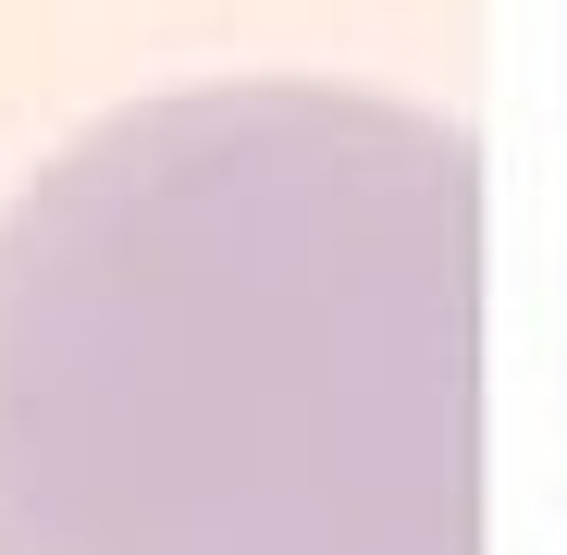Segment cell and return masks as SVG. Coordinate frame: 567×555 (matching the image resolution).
<instances>
[{"mask_svg": "<svg viewBox=\"0 0 567 555\" xmlns=\"http://www.w3.org/2000/svg\"><path fill=\"white\" fill-rule=\"evenodd\" d=\"M0 555H482V136L223 74L50 148L0 210Z\"/></svg>", "mask_w": 567, "mask_h": 555, "instance_id": "6da1fadb", "label": "cell"}]
</instances>
